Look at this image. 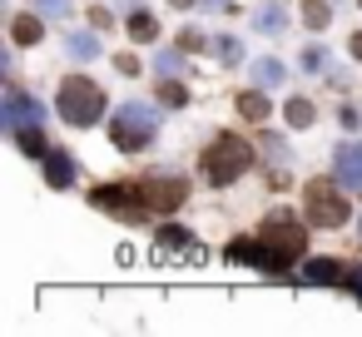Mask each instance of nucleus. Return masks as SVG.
<instances>
[{
	"label": "nucleus",
	"mask_w": 362,
	"mask_h": 337,
	"mask_svg": "<svg viewBox=\"0 0 362 337\" xmlns=\"http://www.w3.org/2000/svg\"><path fill=\"white\" fill-rule=\"evenodd\" d=\"M55 110H60L65 124L90 129V124H100V114H105V90H100L95 80H85V75H70V80L60 85V95H55Z\"/></svg>",
	"instance_id": "obj_1"
},
{
	"label": "nucleus",
	"mask_w": 362,
	"mask_h": 337,
	"mask_svg": "<svg viewBox=\"0 0 362 337\" xmlns=\"http://www.w3.org/2000/svg\"><path fill=\"white\" fill-rule=\"evenodd\" d=\"M248 164H253V144L238 139V134H218V139L204 149V179H209V184H233Z\"/></svg>",
	"instance_id": "obj_2"
},
{
	"label": "nucleus",
	"mask_w": 362,
	"mask_h": 337,
	"mask_svg": "<svg viewBox=\"0 0 362 337\" xmlns=\"http://www.w3.org/2000/svg\"><path fill=\"white\" fill-rule=\"evenodd\" d=\"M154 110L149 105H139V100H129V105H119V114H115V124H110V139H115V149H124V154H139V149H149V139H154Z\"/></svg>",
	"instance_id": "obj_3"
},
{
	"label": "nucleus",
	"mask_w": 362,
	"mask_h": 337,
	"mask_svg": "<svg viewBox=\"0 0 362 337\" xmlns=\"http://www.w3.org/2000/svg\"><path fill=\"white\" fill-rule=\"evenodd\" d=\"M154 268H204V243L189 233V228H179V223H169V228H159V238H154Z\"/></svg>",
	"instance_id": "obj_4"
},
{
	"label": "nucleus",
	"mask_w": 362,
	"mask_h": 337,
	"mask_svg": "<svg viewBox=\"0 0 362 337\" xmlns=\"http://www.w3.org/2000/svg\"><path fill=\"white\" fill-rule=\"evenodd\" d=\"M342 184H327V179H313L303 189V213L313 228H342L347 223V199L337 194Z\"/></svg>",
	"instance_id": "obj_5"
},
{
	"label": "nucleus",
	"mask_w": 362,
	"mask_h": 337,
	"mask_svg": "<svg viewBox=\"0 0 362 337\" xmlns=\"http://www.w3.org/2000/svg\"><path fill=\"white\" fill-rule=\"evenodd\" d=\"M258 238H263V243H268V248H273L283 263L303 258V248H308V228H303L293 213H283V208H278V213L263 223V233H258Z\"/></svg>",
	"instance_id": "obj_6"
},
{
	"label": "nucleus",
	"mask_w": 362,
	"mask_h": 337,
	"mask_svg": "<svg viewBox=\"0 0 362 337\" xmlns=\"http://www.w3.org/2000/svg\"><path fill=\"white\" fill-rule=\"evenodd\" d=\"M90 203L105 208V213H119V218H129V223H139V218L149 213L144 199H139V184H105V189L90 194Z\"/></svg>",
	"instance_id": "obj_7"
},
{
	"label": "nucleus",
	"mask_w": 362,
	"mask_h": 337,
	"mask_svg": "<svg viewBox=\"0 0 362 337\" xmlns=\"http://www.w3.org/2000/svg\"><path fill=\"white\" fill-rule=\"evenodd\" d=\"M223 253H228V263H248V268H258V273H283V268H288L263 238H233Z\"/></svg>",
	"instance_id": "obj_8"
},
{
	"label": "nucleus",
	"mask_w": 362,
	"mask_h": 337,
	"mask_svg": "<svg viewBox=\"0 0 362 337\" xmlns=\"http://www.w3.org/2000/svg\"><path fill=\"white\" fill-rule=\"evenodd\" d=\"M139 199H144L149 213H174V208L189 199V189H184L179 179H159V174H154V179L139 184Z\"/></svg>",
	"instance_id": "obj_9"
},
{
	"label": "nucleus",
	"mask_w": 362,
	"mask_h": 337,
	"mask_svg": "<svg viewBox=\"0 0 362 337\" xmlns=\"http://www.w3.org/2000/svg\"><path fill=\"white\" fill-rule=\"evenodd\" d=\"M0 119H6V134H16V129H30V124H40L45 119V110H40V100H30L25 90H6V110H0Z\"/></svg>",
	"instance_id": "obj_10"
},
{
	"label": "nucleus",
	"mask_w": 362,
	"mask_h": 337,
	"mask_svg": "<svg viewBox=\"0 0 362 337\" xmlns=\"http://www.w3.org/2000/svg\"><path fill=\"white\" fill-rule=\"evenodd\" d=\"M332 174L342 189H357L362 194V139H347L337 154H332Z\"/></svg>",
	"instance_id": "obj_11"
},
{
	"label": "nucleus",
	"mask_w": 362,
	"mask_h": 337,
	"mask_svg": "<svg viewBox=\"0 0 362 337\" xmlns=\"http://www.w3.org/2000/svg\"><path fill=\"white\" fill-rule=\"evenodd\" d=\"M253 30L258 35H283L288 30V11L278 6V0H263V6L253 11Z\"/></svg>",
	"instance_id": "obj_12"
},
{
	"label": "nucleus",
	"mask_w": 362,
	"mask_h": 337,
	"mask_svg": "<svg viewBox=\"0 0 362 337\" xmlns=\"http://www.w3.org/2000/svg\"><path fill=\"white\" fill-rule=\"evenodd\" d=\"M45 179H50V189H70L75 184V159L65 149H50L45 154Z\"/></svg>",
	"instance_id": "obj_13"
},
{
	"label": "nucleus",
	"mask_w": 362,
	"mask_h": 337,
	"mask_svg": "<svg viewBox=\"0 0 362 337\" xmlns=\"http://www.w3.org/2000/svg\"><path fill=\"white\" fill-rule=\"evenodd\" d=\"M342 263H332V258H313L308 268H303V283H327V288H342Z\"/></svg>",
	"instance_id": "obj_14"
},
{
	"label": "nucleus",
	"mask_w": 362,
	"mask_h": 337,
	"mask_svg": "<svg viewBox=\"0 0 362 337\" xmlns=\"http://www.w3.org/2000/svg\"><path fill=\"white\" fill-rule=\"evenodd\" d=\"M11 139H16V144H21V154H30V159H45V154H50V144H45V129H40V124L16 129Z\"/></svg>",
	"instance_id": "obj_15"
},
{
	"label": "nucleus",
	"mask_w": 362,
	"mask_h": 337,
	"mask_svg": "<svg viewBox=\"0 0 362 337\" xmlns=\"http://www.w3.org/2000/svg\"><path fill=\"white\" fill-rule=\"evenodd\" d=\"M129 40L154 45V40H159V20H154L149 11H134V16H129Z\"/></svg>",
	"instance_id": "obj_16"
},
{
	"label": "nucleus",
	"mask_w": 362,
	"mask_h": 337,
	"mask_svg": "<svg viewBox=\"0 0 362 337\" xmlns=\"http://www.w3.org/2000/svg\"><path fill=\"white\" fill-rule=\"evenodd\" d=\"M253 80H258L263 90H273V85H283V80H288V70H283V60L263 55V60H253Z\"/></svg>",
	"instance_id": "obj_17"
},
{
	"label": "nucleus",
	"mask_w": 362,
	"mask_h": 337,
	"mask_svg": "<svg viewBox=\"0 0 362 337\" xmlns=\"http://www.w3.org/2000/svg\"><path fill=\"white\" fill-rule=\"evenodd\" d=\"M238 114H243V119H253V124H258V119H268V95H263V85L238 95Z\"/></svg>",
	"instance_id": "obj_18"
},
{
	"label": "nucleus",
	"mask_w": 362,
	"mask_h": 337,
	"mask_svg": "<svg viewBox=\"0 0 362 337\" xmlns=\"http://www.w3.org/2000/svg\"><path fill=\"white\" fill-rule=\"evenodd\" d=\"M65 50H70V55H75V60L85 65V60H95V55H100V40H95L90 30H75V35L65 40Z\"/></svg>",
	"instance_id": "obj_19"
},
{
	"label": "nucleus",
	"mask_w": 362,
	"mask_h": 337,
	"mask_svg": "<svg viewBox=\"0 0 362 337\" xmlns=\"http://www.w3.org/2000/svg\"><path fill=\"white\" fill-rule=\"evenodd\" d=\"M11 35H16V45H35V40L45 35V30H40V16H16Z\"/></svg>",
	"instance_id": "obj_20"
},
{
	"label": "nucleus",
	"mask_w": 362,
	"mask_h": 337,
	"mask_svg": "<svg viewBox=\"0 0 362 337\" xmlns=\"http://www.w3.org/2000/svg\"><path fill=\"white\" fill-rule=\"evenodd\" d=\"M283 114H288V124H293V129H308V124L317 119L313 100H303V95H298V100H288V110H283Z\"/></svg>",
	"instance_id": "obj_21"
},
{
	"label": "nucleus",
	"mask_w": 362,
	"mask_h": 337,
	"mask_svg": "<svg viewBox=\"0 0 362 337\" xmlns=\"http://www.w3.org/2000/svg\"><path fill=\"white\" fill-rule=\"evenodd\" d=\"M303 20H308V30H327L332 6H327V0H303Z\"/></svg>",
	"instance_id": "obj_22"
},
{
	"label": "nucleus",
	"mask_w": 362,
	"mask_h": 337,
	"mask_svg": "<svg viewBox=\"0 0 362 337\" xmlns=\"http://www.w3.org/2000/svg\"><path fill=\"white\" fill-rule=\"evenodd\" d=\"M154 70H159V80H169V75H179V70H184V50H159V60H154Z\"/></svg>",
	"instance_id": "obj_23"
},
{
	"label": "nucleus",
	"mask_w": 362,
	"mask_h": 337,
	"mask_svg": "<svg viewBox=\"0 0 362 337\" xmlns=\"http://www.w3.org/2000/svg\"><path fill=\"white\" fill-rule=\"evenodd\" d=\"M159 100H164V105H174V110H179V105H189V90H184V85H179V80H174V75H169V80H159Z\"/></svg>",
	"instance_id": "obj_24"
},
{
	"label": "nucleus",
	"mask_w": 362,
	"mask_h": 337,
	"mask_svg": "<svg viewBox=\"0 0 362 337\" xmlns=\"http://www.w3.org/2000/svg\"><path fill=\"white\" fill-rule=\"evenodd\" d=\"M303 70H308V75L327 70V50H322V45H308V50H303Z\"/></svg>",
	"instance_id": "obj_25"
},
{
	"label": "nucleus",
	"mask_w": 362,
	"mask_h": 337,
	"mask_svg": "<svg viewBox=\"0 0 362 337\" xmlns=\"http://www.w3.org/2000/svg\"><path fill=\"white\" fill-rule=\"evenodd\" d=\"M214 50H218V60H223V65H238V60H243V45H238V40H218Z\"/></svg>",
	"instance_id": "obj_26"
},
{
	"label": "nucleus",
	"mask_w": 362,
	"mask_h": 337,
	"mask_svg": "<svg viewBox=\"0 0 362 337\" xmlns=\"http://www.w3.org/2000/svg\"><path fill=\"white\" fill-rule=\"evenodd\" d=\"M342 292H352V297H362V263L342 273Z\"/></svg>",
	"instance_id": "obj_27"
},
{
	"label": "nucleus",
	"mask_w": 362,
	"mask_h": 337,
	"mask_svg": "<svg viewBox=\"0 0 362 337\" xmlns=\"http://www.w3.org/2000/svg\"><path fill=\"white\" fill-rule=\"evenodd\" d=\"M40 16H50V20L70 16V0H40Z\"/></svg>",
	"instance_id": "obj_28"
},
{
	"label": "nucleus",
	"mask_w": 362,
	"mask_h": 337,
	"mask_svg": "<svg viewBox=\"0 0 362 337\" xmlns=\"http://www.w3.org/2000/svg\"><path fill=\"white\" fill-rule=\"evenodd\" d=\"M204 45H209V40H204L199 30H184V35H179V50H184V55H189V50H204Z\"/></svg>",
	"instance_id": "obj_29"
},
{
	"label": "nucleus",
	"mask_w": 362,
	"mask_h": 337,
	"mask_svg": "<svg viewBox=\"0 0 362 337\" xmlns=\"http://www.w3.org/2000/svg\"><path fill=\"white\" fill-rule=\"evenodd\" d=\"M90 25H95V30H110V25H115V16H110V11H100V6H95V11H90Z\"/></svg>",
	"instance_id": "obj_30"
},
{
	"label": "nucleus",
	"mask_w": 362,
	"mask_h": 337,
	"mask_svg": "<svg viewBox=\"0 0 362 337\" xmlns=\"http://www.w3.org/2000/svg\"><path fill=\"white\" fill-rule=\"evenodd\" d=\"M115 70H119V75H139V70H144V65H139V60H134V55H119V60H115Z\"/></svg>",
	"instance_id": "obj_31"
},
{
	"label": "nucleus",
	"mask_w": 362,
	"mask_h": 337,
	"mask_svg": "<svg viewBox=\"0 0 362 337\" xmlns=\"http://www.w3.org/2000/svg\"><path fill=\"white\" fill-rule=\"evenodd\" d=\"M347 50H352V60H362V30H357V35L347 40Z\"/></svg>",
	"instance_id": "obj_32"
},
{
	"label": "nucleus",
	"mask_w": 362,
	"mask_h": 337,
	"mask_svg": "<svg viewBox=\"0 0 362 337\" xmlns=\"http://www.w3.org/2000/svg\"><path fill=\"white\" fill-rule=\"evenodd\" d=\"M204 11H228V0H199Z\"/></svg>",
	"instance_id": "obj_33"
},
{
	"label": "nucleus",
	"mask_w": 362,
	"mask_h": 337,
	"mask_svg": "<svg viewBox=\"0 0 362 337\" xmlns=\"http://www.w3.org/2000/svg\"><path fill=\"white\" fill-rule=\"evenodd\" d=\"M169 6H179V11H194V6H199V0H169Z\"/></svg>",
	"instance_id": "obj_34"
}]
</instances>
